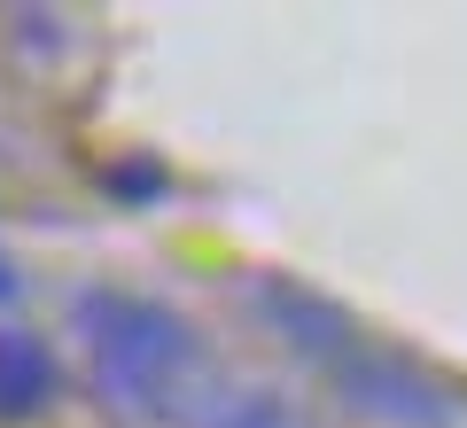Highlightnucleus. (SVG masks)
<instances>
[{"mask_svg": "<svg viewBox=\"0 0 467 428\" xmlns=\"http://www.w3.org/2000/svg\"><path fill=\"white\" fill-rule=\"evenodd\" d=\"M187 421L195 428H296L281 405H265V397H218V405H195Z\"/></svg>", "mask_w": 467, "mask_h": 428, "instance_id": "nucleus-4", "label": "nucleus"}, {"mask_svg": "<svg viewBox=\"0 0 467 428\" xmlns=\"http://www.w3.org/2000/svg\"><path fill=\"white\" fill-rule=\"evenodd\" d=\"M55 397V359L32 335H0V421H32Z\"/></svg>", "mask_w": 467, "mask_h": 428, "instance_id": "nucleus-3", "label": "nucleus"}, {"mask_svg": "<svg viewBox=\"0 0 467 428\" xmlns=\"http://www.w3.org/2000/svg\"><path fill=\"white\" fill-rule=\"evenodd\" d=\"M8 297H16V273H8V265H0V304H8Z\"/></svg>", "mask_w": 467, "mask_h": 428, "instance_id": "nucleus-5", "label": "nucleus"}, {"mask_svg": "<svg viewBox=\"0 0 467 428\" xmlns=\"http://www.w3.org/2000/svg\"><path fill=\"white\" fill-rule=\"evenodd\" d=\"M327 366L343 374V390L358 397V405H374L398 428H436L444 421V390H436L429 374H413L405 359H327Z\"/></svg>", "mask_w": 467, "mask_h": 428, "instance_id": "nucleus-2", "label": "nucleus"}, {"mask_svg": "<svg viewBox=\"0 0 467 428\" xmlns=\"http://www.w3.org/2000/svg\"><path fill=\"white\" fill-rule=\"evenodd\" d=\"M78 335H86V359H94V381L133 412H180L187 381L202 374L195 328L149 297H86Z\"/></svg>", "mask_w": 467, "mask_h": 428, "instance_id": "nucleus-1", "label": "nucleus"}]
</instances>
